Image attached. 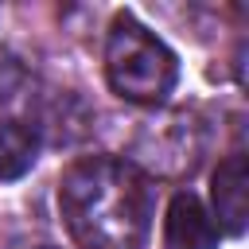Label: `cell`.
Here are the masks:
<instances>
[{
	"mask_svg": "<svg viewBox=\"0 0 249 249\" xmlns=\"http://www.w3.org/2000/svg\"><path fill=\"white\" fill-rule=\"evenodd\" d=\"M58 206L82 249H144L152 230V191L132 163L89 156L66 167Z\"/></svg>",
	"mask_w": 249,
	"mask_h": 249,
	"instance_id": "obj_1",
	"label": "cell"
},
{
	"mask_svg": "<svg viewBox=\"0 0 249 249\" xmlns=\"http://www.w3.org/2000/svg\"><path fill=\"white\" fill-rule=\"evenodd\" d=\"M105 78L113 93H121L124 101L156 105L175 89L179 62L163 39H156L140 19L121 12L109 23V39H105Z\"/></svg>",
	"mask_w": 249,
	"mask_h": 249,
	"instance_id": "obj_2",
	"label": "cell"
},
{
	"mask_svg": "<svg viewBox=\"0 0 249 249\" xmlns=\"http://www.w3.org/2000/svg\"><path fill=\"white\" fill-rule=\"evenodd\" d=\"M210 202H214V214L218 218L214 226L218 230H230V233H245V222H249V175H245V156H226L210 179Z\"/></svg>",
	"mask_w": 249,
	"mask_h": 249,
	"instance_id": "obj_3",
	"label": "cell"
},
{
	"mask_svg": "<svg viewBox=\"0 0 249 249\" xmlns=\"http://www.w3.org/2000/svg\"><path fill=\"white\" fill-rule=\"evenodd\" d=\"M163 237H167V249H218L222 230L214 226L210 210L191 191H179L167 206Z\"/></svg>",
	"mask_w": 249,
	"mask_h": 249,
	"instance_id": "obj_4",
	"label": "cell"
},
{
	"mask_svg": "<svg viewBox=\"0 0 249 249\" xmlns=\"http://www.w3.org/2000/svg\"><path fill=\"white\" fill-rule=\"evenodd\" d=\"M39 160V132L19 117L0 121V179H19Z\"/></svg>",
	"mask_w": 249,
	"mask_h": 249,
	"instance_id": "obj_5",
	"label": "cell"
}]
</instances>
